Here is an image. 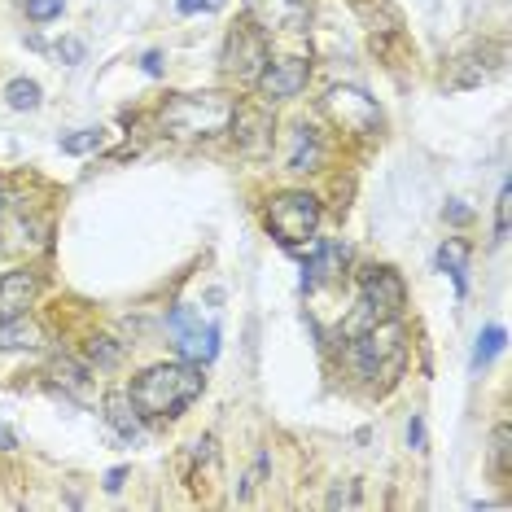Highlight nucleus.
Wrapping results in <instances>:
<instances>
[{
    "mask_svg": "<svg viewBox=\"0 0 512 512\" xmlns=\"http://www.w3.org/2000/svg\"><path fill=\"white\" fill-rule=\"evenodd\" d=\"M36 289H40V276L36 272H9V276H0V324L27 316Z\"/></svg>",
    "mask_w": 512,
    "mask_h": 512,
    "instance_id": "10",
    "label": "nucleus"
},
{
    "mask_svg": "<svg viewBox=\"0 0 512 512\" xmlns=\"http://www.w3.org/2000/svg\"><path fill=\"white\" fill-rule=\"evenodd\" d=\"M464 259H469V254H464L460 241H447V246L438 250V267L451 276V281H456V294H460V298H464V289H469V276H464Z\"/></svg>",
    "mask_w": 512,
    "mask_h": 512,
    "instance_id": "15",
    "label": "nucleus"
},
{
    "mask_svg": "<svg viewBox=\"0 0 512 512\" xmlns=\"http://www.w3.org/2000/svg\"><path fill=\"white\" fill-rule=\"evenodd\" d=\"M171 329H176V346L184 359H193V364H211L219 355V324H206L193 316V311H176L171 316Z\"/></svg>",
    "mask_w": 512,
    "mask_h": 512,
    "instance_id": "8",
    "label": "nucleus"
},
{
    "mask_svg": "<svg viewBox=\"0 0 512 512\" xmlns=\"http://www.w3.org/2000/svg\"><path fill=\"white\" fill-rule=\"evenodd\" d=\"M123 482H127V469H110V473H106V491H110V495L123 491Z\"/></svg>",
    "mask_w": 512,
    "mask_h": 512,
    "instance_id": "24",
    "label": "nucleus"
},
{
    "mask_svg": "<svg viewBox=\"0 0 512 512\" xmlns=\"http://www.w3.org/2000/svg\"><path fill=\"white\" fill-rule=\"evenodd\" d=\"M5 101L14 110H36L40 106V84L36 79H14V84L5 88Z\"/></svg>",
    "mask_w": 512,
    "mask_h": 512,
    "instance_id": "17",
    "label": "nucleus"
},
{
    "mask_svg": "<svg viewBox=\"0 0 512 512\" xmlns=\"http://www.w3.org/2000/svg\"><path fill=\"white\" fill-rule=\"evenodd\" d=\"M316 224H320V206L311 193H281L267 206V228L285 250H298L302 241H311Z\"/></svg>",
    "mask_w": 512,
    "mask_h": 512,
    "instance_id": "5",
    "label": "nucleus"
},
{
    "mask_svg": "<svg viewBox=\"0 0 512 512\" xmlns=\"http://www.w3.org/2000/svg\"><path fill=\"white\" fill-rule=\"evenodd\" d=\"M403 281H399V272L394 267H368L364 272V302H359V316L346 324L351 333H364L372 329V324H381V320H399L403 316Z\"/></svg>",
    "mask_w": 512,
    "mask_h": 512,
    "instance_id": "4",
    "label": "nucleus"
},
{
    "mask_svg": "<svg viewBox=\"0 0 512 512\" xmlns=\"http://www.w3.org/2000/svg\"><path fill=\"white\" fill-rule=\"evenodd\" d=\"M495 241H508V189L499 193V211H495Z\"/></svg>",
    "mask_w": 512,
    "mask_h": 512,
    "instance_id": "21",
    "label": "nucleus"
},
{
    "mask_svg": "<svg viewBox=\"0 0 512 512\" xmlns=\"http://www.w3.org/2000/svg\"><path fill=\"white\" fill-rule=\"evenodd\" d=\"M267 62V27L259 22H237L224 44V71L237 79H259Z\"/></svg>",
    "mask_w": 512,
    "mask_h": 512,
    "instance_id": "6",
    "label": "nucleus"
},
{
    "mask_svg": "<svg viewBox=\"0 0 512 512\" xmlns=\"http://www.w3.org/2000/svg\"><path fill=\"white\" fill-rule=\"evenodd\" d=\"M101 127H84V132H75V136H66L62 141V154H92V149H101Z\"/></svg>",
    "mask_w": 512,
    "mask_h": 512,
    "instance_id": "18",
    "label": "nucleus"
},
{
    "mask_svg": "<svg viewBox=\"0 0 512 512\" xmlns=\"http://www.w3.org/2000/svg\"><path fill=\"white\" fill-rule=\"evenodd\" d=\"M491 473H495V482H508V473H512V429L508 425H495V434H491Z\"/></svg>",
    "mask_w": 512,
    "mask_h": 512,
    "instance_id": "14",
    "label": "nucleus"
},
{
    "mask_svg": "<svg viewBox=\"0 0 512 512\" xmlns=\"http://www.w3.org/2000/svg\"><path fill=\"white\" fill-rule=\"evenodd\" d=\"M158 119L180 141H197V136L211 141L237 123V97H228V92H176L171 101H162Z\"/></svg>",
    "mask_w": 512,
    "mask_h": 512,
    "instance_id": "2",
    "label": "nucleus"
},
{
    "mask_svg": "<svg viewBox=\"0 0 512 512\" xmlns=\"http://www.w3.org/2000/svg\"><path fill=\"white\" fill-rule=\"evenodd\" d=\"M504 342H508V333L499 329V324H491V329H482V337H477V346H473V372H482L491 359L504 351Z\"/></svg>",
    "mask_w": 512,
    "mask_h": 512,
    "instance_id": "16",
    "label": "nucleus"
},
{
    "mask_svg": "<svg viewBox=\"0 0 512 512\" xmlns=\"http://www.w3.org/2000/svg\"><path fill=\"white\" fill-rule=\"evenodd\" d=\"M106 421H110V429L119 438H141V421H136V412H132V399L127 394H110L106 399Z\"/></svg>",
    "mask_w": 512,
    "mask_h": 512,
    "instance_id": "13",
    "label": "nucleus"
},
{
    "mask_svg": "<svg viewBox=\"0 0 512 512\" xmlns=\"http://www.w3.org/2000/svg\"><path fill=\"white\" fill-rule=\"evenodd\" d=\"M224 5H228V0H176L180 14H202V9H206V14H219Z\"/></svg>",
    "mask_w": 512,
    "mask_h": 512,
    "instance_id": "20",
    "label": "nucleus"
},
{
    "mask_svg": "<svg viewBox=\"0 0 512 512\" xmlns=\"http://www.w3.org/2000/svg\"><path fill=\"white\" fill-rule=\"evenodd\" d=\"M346 259H351V250L342 246V241H316V250H311V259H307V276H302V285L307 289H316L320 281H337L342 276V267Z\"/></svg>",
    "mask_w": 512,
    "mask_h": 512,
    "instance_id": "11",
    "label": "nucleus"
},
{
    "mask_svg": "<svg viewBox=\"0 0 512 512\" xmlns=\"http://www.w3.org/2000/svg\"><path fill=\"white\" fill-rule=\"evenodd\" d=\"M141 66H145L149 75H162V53H145V57H141Z\"/></svg>",
    "mask_w": 512,
    "mask_h": 512,
    "instance_id": "25",
    "label": "nucleus"
},
{
    "mask_svg": "<svg viewBox=\"0 0 512 512\" xmlns=\"http://www.w3.org/2000/svg\"><path fill=\"white\" fill-rule=\"evenodd\" d=\"M307 62L302 57H267L263 62V71H259V88H263V97H298L302 84H307Z\"/></svg>",
    "mask_w": 512,
    "mask_h": 512,
    "instance_id": "9",
    "label": "nucleus"
},
{
    "mask_svg": "<svg viewBox=\"0 0 512 512\" xmlns=\"http://www.w3.org/2000/svg\"><path fill=\"white\" fill-rule=\"evenodd\" d=\"M14 447H18L14 429H5V425H0V451H14Z\"/></svg>",
    "mask_w": 512,
    "mask_h": 512,
    "instance_id": "26",
    "label": "nucleus"
},
{
    "mask_svg": "<svg viewBox=\"0 0 512 512\" xmlns=\"http://www.w3.org/2000/svg\"><path fill=\"white\" fill-rule=\"evenodd\" d=\"M202 390H206L202 368H197L193 359H184V364L145 368L141 377L132 381L127 399H132V407L141 416H149V421H171V416H180Z\"/></svg>",
    "mask_w": 512,
    "mask_h": 512,
    "instance_id": "1",
    "label": "nucleus"
},
{
    "mask_svg": "<svg viewBox=\"0 0 512 512\" xmlns=\"http://www.w3.org/2000/svg\"><path fill=\"white\" fill-rule=\"evenodd\" d=\"M324 110L333 114L337 127L359 132V136H368V132H377V127H381L377 101H372L368 92H359V88H333L329 97H324Z\"/></svg>",
    "mask_w": 512,
    "mask_h": 512,
    "instance_id": "7",
    "label": "nucleus"
},
{
    "mask_svg": "<svg viewBox=\"0 0 512 512\" xmlns=\"http://www.w3.org/2000/svg\"><path fill=\"white\" fill-rule=\"evenodd\" d=\"M62 14V0H27V18L31 22H49Z\"/></svg>",
    "mask_w": 512,
    "mask_h": 512,
    "instance_id": "19",
    "label": "nucleus"
},
{
    "mask_svg": "<svg viewBox=\"0 0 512 512\" xmlns=\"http://www.w3.org/2000/svg\"><path fill=\"white\" fill-rule=\"evenodd\" d=\"M57 57H62L66 66L84 62V44H79V40H62V44H57Z\"/></svg>",
    "mask_w": 512,
    "mask_h": 512,
    "instance_id": "22",
    "label": "nucleus"
},
{
    "mask_svg": "<svg viewBox=\"0 0 512 512\" xmlns=\"http://www.w3.org/2000/svg\"><path fill=\"white\" fill-rule=\"evenodd\" d=\"M447 215L456 219V224H464V219H469V211H464V206H447Z\"/></svg>",
    "mask_w": 512,
    "mask_h": 512,
    "instance_id": "27",
    "label": "nucleus"
},
{
    "mask_svg": "<svg viewBox=\"0 0 512 512\" xmlns=\"http://www.w3.org/2000/svg\"><path fill=\"white\" fill-rule=\"evenodd\" d=\"M324 158V145L316 136V127H294L289 132V149H285V167L289 171H316Z\"/></svg>",
    "mask_w": 512,
    "mask_h": 512,
    "instance_id": "12",
    "label": "nucleus"
},
{
    "mask_svg": "<svg viewBox=\"0 0 512 512\" xmlns=\"http://www.w3.org/2000/svg\"><path fill=\"white\" fill-rule=\"evenodd\" d=\"M403 359H407V337L399 329V320L372 324V329L355 333V342H351V364L364 381H377V377L394 381L403 372Z\"/></svg>",
    "mask_w": 512,
    "mask_h": 512,
    "instance_id": "3",
    "label": "nucleus"
},
{
    "mask_svg": "<svg viewBox=\"0 0 512 512\" xmlns=\"http://www.w3.org/2000/svg\"><path fill=\"white\" fill-rule=\"evenodd\" d=\"M407 442H412V451H425V421L421 416H412V425H407Z\"/></svg>",
    "mask_w": 512,
    "mask_h": 512,
    "instance_id": "23",
    "label": "nucleus"
}]
</instances>
